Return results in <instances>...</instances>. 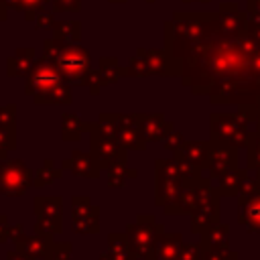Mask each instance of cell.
I'll return each instance as SVG.
<instances>
[{
	"label": "cell",
	"mask_w": 260,
	"mask_h": 260,
	"mask_svg": "<svg viewBox=\"0 0 260 260\" xmlns=\"http://www.w3.org/2000/svg\"><path fill=\"white\" fill-rule=\"evenodd\" d=\"M28 93L35 95L37 102L43 104H67L69 102V89L61 79V73L43 63L39 65L28 81Z\"/></svg>",
	"instance_id": "cell-1"
},
{
	"label": "cell",
	"mask_w": 260,
	"mask_h": 260,
	"mask_svg": "<svg viewBox=\"0 0 260 260\" xmlns=\"http://www.w3.org/2000/svg\"><path fill=\"white\" fill-rule=\"evenodd\" d=\"M162 225L154 221L152 215H138L134 223L128 225L126 236L136 258L156 260V246L162 236Z\"/></svg>",
	"instance_id": "cell-2"
},
{
	"label": "cell",
	"mask_w": 260,
	"mask_h": 260,
	"mask_svg": "<svg viewBox=\"0 0 260 260\" xmlns=\"http://www.w3.org/2000/svg\"><path fill=\"white\" fill-rule=\"evenodd\" d=\"M209 134L211 142L219 146H232L240 148L246 146L250 140V130H248V120L242 116H228V114H213L211 124H209Z\"/></svg>",
	"instance_id": "cell-3"
},
{
	"label": "cell",
	"mask_w": 260,
	"mask_h": 260,
	"mask_svg": "<svg viewBox=\"0 0 260 260\" xmlns=\"http://www.w3.org/2000/svg\"><path fill=\"white\" fill-rule=\"evenodd\" d=\"M35 177L22 160H0V193L6 197H20L28 191Z\"/></svg>",
	"instance_id": "cell-4"
},
{
	"label": "cell",
	"mask_w": 260,
	"mask_h": 260,
	"mask_svg": "<svg viewBox=\"0 0 260 260\" xmlns=\"http://www.w3.org/2000/svg\"><path fill=\"white\" fill-rule=\"evenodd\" d=\"M183 187V167L179 160H156V205L165 207Z\"/></svg>",
	"instance_id": "cell-5"
},
{
	"label": "cell",
	"mask_w": 260,
	"mask_h": 260,
	"mask_svg": "<svg viewBox=\"0 0 260 260\" xmlns=\"http://www.w3.org/2000/svg\"><path fill=\"white\" fill-rule=\"evenodd\" d=\"M35 232L59 234L63 230V199L61 197H35Z\"/></svg>",
	"instance_id": "cell-6"
},
{
	"label": "cell",
	"mask_w": 260,
	"mask_h": 260,
	"mask_svg": "<svg viewBox=\"0 0 260 260\" xmlns=\"http://www.w3.org/2000/svg\"><path fill=\"white\" fill-rule=\"evenodd\" d=\"M89 132H91V150L89 152L93 154L100 169H110L114 162L126 158V148H122L118 144L116 136H108L98 130H89Z\"/></svg>",
	"instance_id": "cell-7"
},
{
	"label": "cell",
	"mask_w": 260,
	"mask_h": 260,
	"mask_svg": "<svg viewBox=\"0 0 260 260\" xmlns=\"http://www.w3.org/2000/svg\"><path fill=\"white\" fill-rule=\"evenodd\" d=\"M219 221V191L211 189V185H203L201 199L197 209L193 211V232L201 234L207 225Z\"/></svg>",
	"instance_id": "cell-8"
},
{
	"label": "cell",
	"mask_w": 260,
	"mask_h": 260,
	"mask_svg": "<svg viewBox=\"0 0 260 260\" xmlns=\"http://www.w3.org/2000/svg\"><path fill=\"white\" fill-rule=\"evenodd\" d=\"M100 207L91 203L87 197L71 199V225L77 234H98L100 232Z\"/></svg>",
	"instance_id": "cell-9"
},
{
	"label": "cell",
	"mask_w": 260,
	"mask_h": 260,
	"mask_svg": "<svg viewBox=\"0 0 260 260\" xmlns=\"http://www.w3.org/2000/svg\"><path fill=\"white\" fill-rule=\"evenodd\" d=\"M211 148H213L211 140H183L173 150V158L201 171V169H207Z\"/></svg>",
	"instance_id": "cell-10"
},
{
	"label": "cell",
	"mask_w": 260,
	"mask_h": 260,
	"mask_svg": "<svg viewBox=\"0 0 260 260\" xmlns=\"http://www.w3.org/2000/svg\"><path fill=\"white\" fill-rule=\"evenodd\" d=\"M116 140L122 148L144 150L146 140L138 130V116H116Z\"/></svg>",
	"instance_id": "cell-11"
},
{
	"label": "cell",
	"mask_w": 260,
	"mask_h": 260,
	"mask_svg": "<svg viewBox=\"0 0 260 260\" xmlns=\"http://www.w3.org/2000/svg\"><path fill=\"white\" fill-rule=\"evenodd\" d=\"M14 244H16V250L22 252L28 260H49V252L55 242H53V234L35 232L32 236H24Z\"/></svg>",
	"instance_id": "cell-12"
},
{
	"label": "cell",
	"mask_w": 260,
	"mask_h": 260,
	"mask_svg": "<svg viewBox=\"0 0 260 260\" xmlns=\"http://www.w3.org/2000/svg\"><path fill=\"white\" fill-rule=\"evenodd\" d=\"M238 221L248 232L260 234V191L238 195Z\"/></svg>",
	"instance_id": "cell-13"
},
{
	"label": "cell",
	"mask_w": 260,
	"mask_h": 260,
	"mask_svg": "<svg viewBox=\"0 0 260 260\" xmlns=\"http://www.w3.org/2000/svg\"><path fill=\"white\" fill-rule=\"evenodd\" d=\"M207 183H209V181L205 179V181L199 183V185H183L181 191L175 195V199L165 205V213H169V215H171V213H191V215H193V211L197 209L199 199H201V189H203V185H207Z\"/></svg>",
	"instance_id": "cell-14"
},
{
	"label": "cell",
	"mask_w": 260,
	"mask_h": 260,
	"mask_svg": "<svg viewBox=\"0 0 260 260\" xmlns=\"http://www.w3.org/2000/svg\"><path fill=\"white\" fill-rule=\"evenodd\" d=\"M57 65H59V71L69 77V79H81L87 71V65H89V57L77 49V47H69L65 49L63 53H59V59H57Z\"/></svg>",
	"instance_id": "cell-15"
},
{
	"label": "cell",
	"mask_w": 260,
	"mask_h": 260,
	"mask_svg": "<svg viewBox=\"0 0 260 260\" xmlns=\"http://www.w3.org/2000/svg\"><path fill=\"white\" fill-rule=\"evenodd\" d=\"M234 169H238V148L213 144L211 154H209V162H207L209 177L217 179V177H221Z\"/></svg>",
	"instance_id": "cell-16"
},
{
	"label": "cell",
	"mask_w": 260,
	"mask_h": 260,
	"mask_svg": "<svg viewBox=\"0 0 260 260\" xmlns=\"http://www.w3.org/2000/svg\"><path fill=\"white\" fill-rule=\"evenodd\" d=\"M61 169L71 171L73 175L79 177H87V179H98L100 177V165L95 162L91 152H81V150H73L69 158H65L61 162Z\"/></svg>",
	"instance_id": "cell-17"
},
{
	"label": "cell",
	"mask_w": 260,
	"mask_h": 260,
	"mask_svg": "<svg viewBox=\"0 0 260 260\" xmlns=\"http://www.w3.org/2000/svg\"><path fill=\"white\" fill-rule=\"evenodd\" d=\"M138 130L146 142L162 140L167 134L173 132V124H167L162 116H138Z\"/></svg>",
	"instance_id": "cell-18"
},
{
	"label": "cell",
	"mask_w": 260,
	"mask_h": 260,
	"mask_svg": "<svg viewBox=\"0 0 260 260\" xmlns=\"http://www.w3.org/2000/svg\"><path fill=\"white\" fill-rule=\"evenodd\" d=\"M230 228L225 223H211L201 232V246L205 250H228L230 246Z\"/></svg>",
	"instance_id": "cell-19"
},
{
	"label": "cell",
	"mask_w": 260,
	"mask_h": 260,
	"mask_svg": "<svg viewBox=\"0 0 260 260\" xmlns=\"http://www.w3.org/2000/svg\"><path fill=\"white\" fill-rule=\"evenodd\" d=\"M108 242L110 248L100 256V260H136V254L132 252L126 234H110Z\"/></svg>",
	"instance_id": "cell-20"
},
{
	"label": "cell",
	"mask_w": 260,
	"mask_h": 260,
	"mask_svg": "<svg viewBox=\"0 0 260 260\" xmlns=\"http://www.w3.org/2000/svg\"><path fill=\"white\" fill-rule=\"evenodd\" d=\"M183 248V236L179 232H162L156 246V260H177Z\"/></svg>",
	"instance_id": "cell-21"
},
{
	"label": "cell",
	"mask_w": 260,
	"mask_h": 260,
	"mask_svg": "<svg viewBox=\"0 0 260 260\" xmlns=\"http://www.w3.org/2000/svg\"><path fill=\"white\" fill-rule=\"evenodd\" d=\"M246 179H248V169H234V171L217 177L219 183H217L215 189L219 191V195H228V197L240 195L242 193V185H244Z\"/></svg>",
	"instance_id": "cell-22"
},
{
	"label": "cell",
	"mask_w": 260,
	"mask_h": 260,
	"mask_svg": "<svg viewBox=\"0 0 260 260\" xmlns=\"http://www.w3.org/2000/svg\"><path fill=\"white\" fill-rule=\"evenodd\" d=\"M134 175H136V171H132V169L126 167V158L124 160H118V162H114L108 169V187L118 189V187L126 185V181L132 179Z\"/></svg>",
	"instance_id": "cell-23"
},
{
	"label": "cell",
	"mask_w": 260,
	"mask_h": 260,
	"mask_svg": "<svg viewBox=\"0 0 260 260\" xmlns=\"http://www.w3.org/2000/svg\"><path fill=\"white\" fill-rule=\"evenodd\" d=\"M87 128H91V124L81 122L75 114H67L63 118V140H67V142L79 140L81 134H83V130H87Z\"/></svg>",
	"instance_id": "cell-24"
},
{
	"label": "cell",
	"mask_w": 260,
	"mask_h": 260,
	"mask_svg": "<svg viewBox=\"0 0 260 260\" xmlns=\"http://www.w3.org/2000/svg\"><path fill=\"white\" fill-rule=\"evenodd\" d=\"M61 175H63V169L55 167V162H53L51 158H47V160L43 162V167L37 171L32 185H35V187H45V185H51V183H53L55 179H59Z\"/></svg>",
	"instance_id": "cell-25"
},
{
	"label": "cell",
	"mask_w": 260,
	"mask_h": 260,
	"mask_svg": "<svg viewBox=\"0 0 260 260\" xmlns=\"http://www.w3.org/2000/svg\"><path fill=\"white\" fill-rule=\"evenodd\" d=\"M246 169L260 171V128L250 134V140L246 144Z\"/></svg>",
	"instance_id": "cell-26"
},
{
	"label": "cell",
	"mask_w": 260,
	"mask_h": 260,
	"mask_svg": "<svg viewBox=\"0 0 260 260\" xmlns=\"http://www.w3.org/2000/svg\"><path fill=\"white\" fill-rule=\"evenodd\" d=\"M203 256H205V248L201 246V242H189L183 244L177 260H203Z\"/></svg>",
	"instance_id": "cell-27"
},
{
	"label": "cell",
	"mask_w": 260,
	"mask_h": 260,
	"mask_svg": "<svg viewBox=\"0 0 260 260\" xmlns=\"http://www.w3.org/2000/svg\"><path fill=\"white\" fill-rule=\"evenodd\" d=\"M0 146L6 150H12L16 146V132L12 126H0Z\"/></svg>",
	"instance_id": "cell-28"
},
{
	"label": "cell",
	"mask_w": 260,
	"mask_h": 260,
	"mask_svg": "<svg viewBox=\"0 0 260 260\" xmlns=\"http://www.w3.org/2000/svg\"><path fill=\"white\" fill-rule=\"evenodd\" d=\"M71 258V246L67 242L63 244H53L49 252V260H69Z\"/></svg>",
	"instance_id": "cell-29"
},
{
	"label": "cell",
	"mask_w": 260,
	"mask_h": 260,
	"mask_svg": "<svg viewBox=\"0 0 260 260\" xmlns=\"http://www.w3.org/2000/svg\"><path fill=\"white\" fill-rule=\"evenodd\" d=\"M203 260H238V252L228 250H205Z\"/></svg>",
	"instance_id": "cell-30"
},
{
	"label": "cell",
	"mask_w": 260,
	"mask_h": 260,
	"mask_svg": "<svg viewBox=\"0 0 260 260\" xmlns=\"http://www.w3.org/2000/svg\"><path fill=\"white\" fill-rule=\"evenodd\" d=\"M14 124V106L0 108V126H12Z\"/></svg>",
	"instance_id": "cell-31"
},
{
	"label": "cell",
	"mask_w": 260,
	"mask_h": 260,
	"mask_svg": "<svg viewBox=\"0 0 260 260\" xmlns=\"http://www.w3.org/2000/svg\"><path fill=\"white\" fill-rule=\"evenodd\" d=\"M183 140H185V138H183L181 134H177V132H171V136L167 134V136L162 138V142H165V148H169L171 152H173V150H175V148H177V146H179Z\"/></svg>",
	"instance_id": "cell-32"
},
{
	"label": "cell",
	"mask_w": 260,
	"mask_h": 260,
	"mask_svg": "<svg viewBox=\"0 0 260 260\" xmlns=\"http://www.w3.org/2000/svg\"><path fill=\"white\" fill-rule=\"evenodd\" d=\"M26 234H24V230H22V225L20 223H16V225H10V232H8V238L12 240V242H18L20 238H24Z\"/></svg>",
	"instance_id": "cell-33"
},
{
	"label": "cell",
	"mask_w": 260,
	"mask_h": 260,
	"mask_svg": "<svg viewBox=\"0 0 260 260\" xmlns=\"http://www.w3.org/2000/svg\"><path fill=\"white\" fill-rule=\"evenodd\" d=\"M8 232H10V225H8L6 217L0 215V242H4V240L8 238Z\"/></svg>",
	"instance_id": "cell-34"
},
{
	"label": "cell",
	"mask_w": 260,
	"mask_h": 260,
	"mask_svg": "<svg viewBox=\"0 0 260 260\" xmlns=\"http://www.w3.org/2000/svg\"><path fill=\"white\" fill-rule=\"evenodd\" d=\"M6 260H28L22 252H18V250H12V252H8L6 254Z\"/></svg>",
	"instance_id": "cell-35"
},
{
	"label": "cell",
	"mask_w": 260,
	"mask_h": 260,
	"mask_svg": "<svg viewBox=\"0 0 260 260\" xmlns=\"http://www.w3.org/2000/svg\"><path fill=\"white\" fill-rule=\"evenodd\" d=\"M6 152H8V150H6V148H2V146H0V160H4V158H6Z\"/></svg>",
	"instance_id": "cell-36"
},
{
	"label": "cell",
	"mask_w": 260,
	"mask_h": 260,
	"mask_svg": "<svg viewBox=\"0 0 260 260\" xmlns=\"http://www.w3.org/2000/svg\"><path fill=\"white\" fill-rule=\"evenodd\" d=\"M256 183H258V191H260V171H258V175H256Z\"/></svg>",
	"instance_id": "cell-37"
},
{
	"label": "cell",
	"mask_w": 260,
	"mask_h": 260,
	"mask_svg": "<svg viewBox=\"0 0 260 260\" xmlns=\"http://www.w3.org/2000/svg\"><path fill=\"white\" fill-rule=\"evenodd\" d=\"M256 122H258V128H260V108H258V120Z\"/></svg>",
	"instance_id": "cell-38"
}]
</instances>
